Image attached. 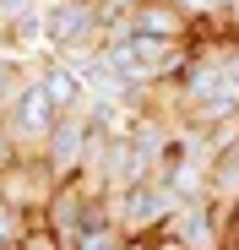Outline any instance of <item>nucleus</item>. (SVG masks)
<instances>
[{
    "mask_svg": "<svg viewBox=\"0 0 239 250\" xmlns=\"http://www.w3.org/2000/svg\"><path fill=\"white\" fill-rule=\"evenodd\" d=\"M55 125H60V109H55V98L44 93V82H38V71H33L27 87L17 93V104L0 114V136H6L17 152H44Z\"/></svg>",
    "mask_w": 239,
    "mask_h": 250,
    "instance_id": "obj_1",
    "label": "nucleus"
},
{
    "mask_svg": "<svg viewBox=\"0 0 239 250\" xmlns=\"http://www.w3.org/2000/svg\"><path fill=\"white\" fill-rule=\"evenodd\" d=\"M109 201H114V218H120L125 234H163L169 218L179 212V196L169 190L163 174H147V180H136L125 190H114Z\"/></svg>",
    "mask_w": 239,
    "mask_h": 250,
    "instance_id": "obj_2",
    "label": "nucleus"
},
{
    "mask_svg": "<svg viewBox=\"0 0 239 250\" xmlns=\"http://www.w3.org/2000/svg\"><path fill=\"white\" fill-rule=\"evenodd\" d=\"M93 120H87V109H76V114H60V125L49 131V142H44V158H49V169L60 174V180H71V174H82V163H87V152H93Z\"/></svg>",
    "mask_w": 239,
    "mask_h": 250,
    "instance_id": "obj_3",
    "label": "nucleus"
},
{
    "mask_svg": "<svg viewBox=\"0 0 239 250\" xmlns=\"http://www.w3.org/2000/svg\"><path fill=\"white\" fill-rule=\"evenodd\" d=\"M169 234L185 245V250H223V212L212 201H190L169 218Z\"/></svg>",
    "mask_w": 239,
    "mask_h": 250,
    "instance_id": "obj_4",
    "label": "nucleus"
},
{
    "mask_svg": "<svg viewBox=\"0 0 239 250\" xmlns=\"http://www.w3.org/2000/svg\"><path fill=\"white\" fill-rule=\"evenodd\" d=\"M38 82H44V93L55 98V109H60V114H76V109H87V98H93L87 76L76 71V65H71L65 55L44 60V71H38Z\"/></svg>",
    "mask_w": 239,
    "mask_h": 250,
    "instance_id": "obj_5",
    "label": "nucleus"
},
{
    "mask_svg": "<svg viewBox=\"0 0 239 250\" xmlns=\"http://www.w3.org/2000/svg\"><path fill=\"white\" fill-rule=\"evenodd\" d=\"M131 27L136 33H152V38H179V44L196 38V22L174 6V0H141V6L131 11Z\"/></svg>",
    "mask_w": 239,
    "mask_h": 250,
    "instance_id": "obj_6",
    "label": "nucleus"
},
{
    "mask_svg": "<svg viewBox=\"0 0 239 250\" xmlns=\"http://www.w3.org/2000/svg\"><path fill=\"white\" fill-rule=\"evenodd\" d=\"M27 65H22V49H0V114L17 104V93L27 87Z\"/></svg>",
    "mask_w": 239,
    "mask_h": 250,
    "instance_id": "obj_7",
    "label": "nucleus"
},
{
    "mask_svg": "<svg viewBox=\"0 0 239 250\" xmlns=\"http://www.w3.org/2000/svg\"><path fill=\"white\" fill-rule=\"evenodd\" d=\"M120 245H125V229L120 223H98V229H87L76 239V250H120Z\"/></svg>",
    "mask_w": 239,
    "mask_h": 250,
    "instance_id": "obj_8",
    "label": "nucleus"
},
{
    "mask_svg": "<svg viewBox=\"0 0 239 250\" xmlns=\"http://www.w3.org/2000/svg\"><path fill=\"white\" fill-rule=\"evenodd\" d=\"M174 6H179L190 22H228V17H223V0H174ZM228 27H234V22H228ZM234 33H239V27H234Z\"/></svg>",
    "mask_w": 239,
    "mask_h": 250,
    "instance_id": "obj_9",
    "label": "nucleus"
},
{
    "mask_svg": "<svg viewBox=\"0 0 239 250\" xmlns=\"http://www.w3.org/2000/svg\"><path fill=\"white\" fill-rule=\"evenodd\" d=\"M152 250H185V245H179V239L163 229V234H152Z\"/></svg>",
    "mask_w": 239,
    "mask_h": 250,
    "instance_id": "obj_10",
    "label": "nucleus"
},
{
    "mask_svg": "<svg viewBox=\"0 0 239 250\" xmlns=\"http://www.w3.org/2000/svg\"><path fill=\"white\" fill-rule=\"evenodd\" d=\"M98 6H103V11H136L141 0H98Z\"/></svg>",
    "mask_w": 239,
    "mask_h": 250,
    "instance_id": "obj_11",
    "label": "nucleus"
},
{
    "mask_svg": "<svg viewBox=\"0 0 239 250\" xmlns=\"http://www.w3.org/2000/svg\"><path fill=\"white\" fill-rule=\"evenodd\" d=\"M228 22H234V27H239V0H234V6H228Z\"/></svg>",
    "mask_w": 239,
    "mask_h": 250,
    "instance_id": "obj_12",
    "label": "nucleus"
},
{
    "mask_svg": "<svg viewBox=\"0 0 239 250\" xmlns=\"http://www.w3.org/2000/svg\"><path fill=\"white\" fill-rule=\"evenodd\" d=\"M0 207H6V190H0Z\"/></svg>",
    "mask_w": 239,
    "mask_h": 250,
    "instance_id": "obj_13",
    "label": "nucleus"
}]
</instances>
